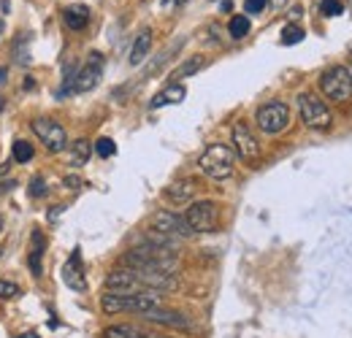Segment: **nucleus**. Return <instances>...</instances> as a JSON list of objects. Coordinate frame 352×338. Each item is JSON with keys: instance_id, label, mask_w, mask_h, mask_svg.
<instances>
[{"instance_id": "obj_1", "label": "nucleus", "mask_w": 352, "mask_h": 338, "mask_svg": "<svg viewBox=\"0 0 352 338\" xmlns=\"http://www.w3.org/2000/svg\"><path fill=\"white\" fill-rule=\"evenodd\" d=\"M163 306V297L155 290H138V293H106L100 297V308L106 314H144L149 308Z\"/></svg>"}, {"instance_id": "obj_2", "label": "nucleus", "mask_w": 352, "mask_h": 338, "mask_svg": "<svg viewBox=\"0 0 352 338\" xmlns=\"http://www.w3.org/2000/svg\"><path fill=\"white\" fill-rule=\"evenodd\" d=\"M198 168L214 181H225L236 170V152L228 144H209L198 157Z\"/></svg>"}, {"instance_id": "obj_3", "label": "nucleus", "mask_w": 352, "mask_h": 338, "mask_svg": "<svg viewBox=\"0 0 352 338\" xmlns=\"http://www.w3.org/2000/svg\"><path fill=\"white\" fill-rule=\"evenodd\" d=\"M320 89L328 100L333 103H344L352 100V74L344 65H331L328 71H322L320 76Z\"/></svg>"}, {"instance_id": "obj_4", "label": "nucleus", "mask_w": 352, "mask_h": 338, "mask_svg": "<svg viewBox=\"0 0 352 338\" xmlns=\"http://www.w3.org/2000/svg\"><path fill=\"white\" fill-rule=\"evenodd\" d=\"M298 114H301L304 125L311 127V130H328L331 122H333L331 109L314 92H301L298 95Z\"/></svg>"}, {"instance_id": "obj_5", "label": "nucleus", "mask_w": 352, "mask_h": 338, "mask_svg": "<svg viewBox=\"0 0 352 338\" xmlns=\"http://www.w3.org/2000/svg\"><path fill=\"white\" fill-rule=\"evenodd\" d=\"M184 222L190 225L192 233H214L217 222H220V212L214 201H195L187 206V212L182 214Z\"/></svg>"}, {"instance_id": "obj_6", "label": "nucleus", "mask_w": 352, "mask_h": 338, "mask_svg": "<svg viewBox=\"0 0 352 338\" xmlns=\"http://www.w3.org/2000/svg\"><path fill=\"white\" fill-rule=\"evenodd\" d=\"M255 122H258V127L263 130L265 135H276V133L287 130V125H290V109L282 100L263 103L258 109V114H255Z\"/></svg>"}, {"instance_id": "obj_7", "label": "nucleus", "mask_w": 352, "mask_h": 338, "mask_svg": "<svg viewBox=\"0 0 352 338\" xmlns=\"http://www.w3.org/2000/svg\"><path fill=\"white\" fill-rule=\"evenodd\" d=\"M230 141H233V152L244 160V163H258L261 160V144L258 138L252 135V130L247 122H236L233 130H230Z\"/></svg>"}, {"instance_id": "obj_8", "label": "nucleus", "mask_w": 352, "mask_h": 338, "mask_svg": "<svg viewBox=\"0 0 352 338\" xmlns=\"http://www.w3.org/2000/svg\"><path fill=\"white\" fill-rule=\"evenodd\" d=\"M149 227H152L155 233H160V236H168V238H187V236H192V230H190V225L184 222V216L168 212V209H160V212L152 214Z\"/></svg>"}, {"instance_id": "obj_9", "label": "nucleus", "mask_w": 352, "mask_h": 338, "mask_svg": "<svg viewBox=\"0 0 352 338\" xmlns=\"http://www.w3.org/2000/svg\"><path fill=\"white\" fill-rule=\"evenodd\" d=\"M33 133L38 135V141L44 144L49 152H63L68 146V135H65V127L49 117H41V120H33L30 122Z\"/></svg>"}, {"instance_id": "obj_10", "label": "nucleus", "mask_w": 352, "mask_h": 338, "mask_svg": "<svg viewBox=\"0 0 352 338\" xmlns=\"http://www.w3.org/2000/svg\"><path fill=\"white\" fill-rule=\"evenodd\" d=\"M100 76H103V54L100 52H92L87 57V63L82 65V71L71 79L68 92H89L92 87L100 82Z\"/></svg>"}, {"instance_id": "obj_11", "label": "nucleus", "mask_w": 352, "mask_h": 338, "mask_svg": "<svg viewBox=\"0 0 352 338\" xmlns=\"http://www.w3.org/2000/svg\"><path fill=\"white\" fill-rule=\"evenodd\" d=\"M138 290H144V284H141V279H138V273L133 271V268H114V271H109V276H106V293H138Z\"/></svg>"}, {"instance_id": "obj_12", "label": "nucleus", "mask_w": 352, "mask_h": 338, "mask_svg": "<svg viewBox=\"0 0 352 338\" xmlns=\"http://www.w3.org/2000/svg\"><path fill=\"white\" fill-rule=\"evenodd\" d=\"M144 322H155V325H166V328H179V330H187L190 328V319L182 314V311H174V308H149L141 314Z\"/></svg>"}, {"instance_id": "obj_13", "label": "nucleus", "mask_w": 352, "mask_h": 338, "mask_svg": "<svg viewBox=\"0 0 352 338\" xmlns=\"http://www.w3.org/2000/svg\"><path fill=\"white\" fill-rule=\"evenodd\" d=\"M63 279H65V284L71 287V290H87V282H85V276H82V254L79 249L71 254V260H68V265L63 268Z\"/></svg>"}, {"instance_id": "obj_14", "label": "nucleus", "mask_w": 352, "mask_h": 338, "mask_svg": "<svg viewBox=\"0 0 352 338\" xmlns=\"http://www.w3.org/2000/svg\"><path fill=\"white\" fill-rule=\"evenodd\" d=\"M44 249H46L44 233L41 230H33V236H30V257H28L33 276H44Z\"/></svg>"}, {"instance_id": "obj_15", "label": "nucleus", "mask_w": 352, "mask_h": 338, "mask_svg": "<svg viewBox=\"0 0 352 338\" xmlns=\"http://www.w3.org/2000/svg\"><path fill=\"white\" fill-rule=\"evenodd\" d=\"M195 190H198V184H195L192 179L174 181L171 187H166V198H168L171 203H192V198H195Z\"/></svg>"}, {"instance_id": "obj_16", "label": "nucleus", "mask_w": 352, "mask_h": 338, "mask_svg": "<svg viewBox=\"0 0 352 338\" xmlns=\"http://www.w3.org/2000/svg\"><path fill=\"white\" fill-rule=\"evenodd\" d=\"M187 98V89L179 84V82H174V84H168L163 92H157L155 98H152V109H163V106H176V103H182Z\"/></svg>"}, {"instance_id": "obj_17", "label": "nucleus", "mask_w": 352, "mask_h": 338, "mask_svg": "<svg viewBox=\"0 0 352 338\" xmlns=\"http://www.w3.org/2000/svg\"><path fill=\"white\" fill-rule=\"evenodd\" d=\"M63 22L71 27V30H85L89 22V8L87 5H68L63 11Z\"/></svg>"}, {"instance_id": "obj_18", "label": "nucleus", "mask_w": 352, "mask_h": 338, "mask_svg": "<svg viewBox=\"0 0 352 338\" xmlns=\"http://www.w3.org/2000/svg\"><path fill=\"white\" fill-rule=\"evenodd\" d=\"M149 49H152V30L146 27V30H141V33H138V38L133 41V49H131V65H141V63L146 60Z\"/></svg>"}, {"instance_id": "obj_19", "label": "nucleus", "mask_w": 352, "mask_h": 338, "mask_svg": "<svg viewBox=\"0 0 352 338\" xmlns=\"http://www.w3.org/2000/svg\"><path fill=\"white\" fill-rule=\"evenodd\" d=\"M89 155H92V144H89L87 138H79V141H74L71 149H68V163H71L74 168H82V166H87Z\"/></svg>"}, {"instance_id": "obj_20", "label": "nucleus", "mask_w": 352, "mask_h": 338, "mask_svg": "<svg viewBox=\"0 0 352 338\" xmlns=\"http://www.w3.org/2000/svg\"><path fill=\"white\" fill-rule=\"evenodd\" d=\"M144 336V330L138 328V325H109L100 338H141Z\"/></svg>"}, {"instance_id": "obj_21", "label": "nucleus", "mask_w": 352, "mask_h": 338, "mask_svg": "<svg viewBox=\"0 0 352 338\" xmlns=\"http://www.w3.org/2000/svg\"><path fill=\"white\" fill-rule=\"evenodd\" d=\"M204 63H206V60H204L201 54H195V57H190L187 63H182V65L176 68L174 74H171V79H174V82H176V79H187V76H192V74H198V71L204 68ZM174 82H171V84H174Z\"/></svg>"}, {"instance_id": "obj_22", "label": "nucleus", "mask_w": 352, "mask_h": 338, "mask_svg": "<svg viewBox=\"0 0 352 338\" xmlns=\"http://www.w3.org/2000/svg\"><path fill=\"white\" fill-rule=\"evenodd\" d=\"M228 30H230V38H247L250 36V16H244V14H236L233 19H230V25H228Z\"/></svg>"}, {"instance_id": "obj_23", "label": "nucleus", "mask_w": 352, "mask_h": 338, "mask_svg": "<svg viewBox=\"0 0 352 338\" xmlns=\"http://www.w3.org/2000/svg\"><path fill=\"white\" fill-rule=\"evenodd\" d=\"M11 155H14V163H30V160H33V144L16 141L14 149H11Z\"/></svg>"}, {"instance_id": "obj_24", "label": "nucleus", "mask_w": 352, "mask_h": 338, "mask_svg": "<svg viewBox=\"0 0 352 338\" xmlns=\"http://www.w3.org/2000/svg\"><path fill=\"white\" fill-rule=\"evenodd\" d=\"M304 41V27L301 25H285L282 30V43L285 46H293V43H301Z\"/></svg>"}, {"instance_id": "obj_25", "label": "nucleus", "mask_w": 352, "mask_h": 338, "mask_svg": "<svg viewBox=\"0 0 352 338\" xmlns=\"http://www.w3.org/2000/svg\"><path fill=\"white\" fill-rule=\"evenodd\" d=\"M95 152H98V157H111V155L117 152V146H114V141H111V138H106V135H103V138H98V141H95Z\"/></svg>"}, {"instance_id": "obj_26", "label": "nucleus", "mask_w": 352, "mask_h": 338, "mask_svg": "<svg viewBox=\"0 0 352 338\" xmlns=\"http://www.w3.org/2000/svg\"><path fill=\"white\" fill-rule=\"evenodd\" d=\"M19 284H14V282H8V279H0V297L3 300H11V297H19Z\"/></svg>"}, {"instance_id": "obj_27", "label": "nucleus", "mask_w": 352, "mask_h": 338, "mask_svg": "<svg viewBox=\"0 0 352 338\" xmlns=\"http://www.w3.org/2000/svg\"><path fill=\"white\" fill-rule=\"evenodd\" d=\"M25 43H28V33H22V38L16 41V63L19 65H30V52L25 49Z\"/></svg>"}, {"instance_id": "obj_28", "label": "nucleus", "mask_w": 352, "mask_h": 338, "mask_svg": "<svg viewBox=\"0 0 352 338\" xmlns=\"http://www.w3.org/2000/svg\"><path fill=\"white\" fill-rule=\"evenodd\" d=\"M320 11H322L325 16H339L344 8H342V0H322V3H320Z\"/></svg>"}, {"instance_id": "obj_29", "label": "nucleus", "mask_w": 352, "mask_h": 338, "mask_svg": "<svg viewBox=\"0 0 352 338\" xmlns=\"http://www.w3.org/2000/svg\"><path fill=\"white\" fill-rule=\"evenodd\" d=\"M44 195H46L44 176H36V179L30 181V198H44Z\"/></svg>"}, {"instance_id": "obj_30", "label": "nucleus", "mask_w": 352, "mask_h": 338, "mask_svg": "<svg viewBox=\"0 0 352 338\" xmlns=\"http://www.w3.org/2000/svg\"><path fill=\"white\" fill-rule=\"evenodd\" d=\"M265 5H268V0H244V11L247 14H261Z\"/></svg>"}, {"instance_id": "obj_31", "label": "nucleus", "mask_w": 352, "mask_h": 338, "mask_svg": "<svg viewBox=\"0 0 352 338\" xmlns=\"http://www.w3.org/2000/svg\"><path fill=\"white\" fill-rule=\"evenodd\" d=\"M65 184H68L71 190H79V187H82V179H79V176H65Z\"/></svg>"}, {"instance_id": "obj_32", "label": "nucleus", "mask_w": 352, "mask_h": 338, "mask_svg": "<svg viewBox=\"0 0 352 338\" xmlns=\"http://www.w3.org/2000/svg\"><path fill=\"white\" fill-rule=\"evenodd\" d=\"M16 338H41L38 333H33V330H28V333H22V336H16Z\"/></svg>"}, {"instance_id": "obj_33", "label": "nucleus", "mask_w": 352, "mask_h": 338, "mask_svg": "<svg viewBox=\"0 0 352 338\" xmlns=\"http://www.w3.org/2000/svg\"><path fill=\"white\" fill-rule=\"evenodd\" d=\"M30 87H33V89H36V82H33V79H30V76H28V79H25V89H30Z\"/></svg>"}, {"instance_id": "obj_34", "label": "nucleus", "mask_w": 352, "mask_h": 338, "mask_svg": "<svg viewBox=\"0 0 352 338\" xmlns=\"http://www.w3.org/2000/svg\"><path fill=\"white\" fill-rule=\"evenodd\" d=\"M176 3H184V0H163V5L168 8V5H176Z\"/></svg>"}, {"instance_id": "obj_35", "label": "nucleus", "mask_w": 352, "mask_h": 338, "mask_svg": "<svg viewBox=\"0 0 352 338\" xmlns=\"http://www.w3.org/2000/svg\"><path fill=\"white\" fill-rule=\"evenodd\" d=\"M6 74H8V71H6V68H0V84L6 82Z\"/></svg>"}, {"instance_id": "obj_36", "label": "nucleus", "mask_w": 352, "mask_h": 338, "mask_svg": "<svg viewBox=\"0 0 352 338\" xmlns=\"http://www.w3.org/2000/svg\"><path fill=\"white\" fill-rule=\"evenodd\" d=\"M141 338H163V336H149V333H144Z\"/></svg>"}, {"instance_id": "obj_37", "label": "nucleus", "mask_w": 352, "mask_h": 338, "mask_svg": "<svg viewBox=\"0 0 352 338\" xmlns=\"http://www.w3.org/2000/svg\"><path fill=\"white\" fill-rule=\"evenodd\" d=\"M0 36H3V19H0Z\"/></svg>"}, {"instance_id": "obj_38", "label": "nucleus", "mask_w": 352, "mask_h": 338, "mask_svg": "<svg viewBox=\"0 0 352 338\" xmlns=\"http://www.w3.org/2000/svg\"><path fill=\"white\" fill-rule=\"evenodd\" d=\"M0 109H3V98H0Z\"/></svg>"}, {"instance_id": "obj_39", "label": "nucleus", "mask_w": 352, "mask_h": 338, "mask_svg": "<svg viewBox=\"0 0 352 338\" xmlns=\"http://www.w3.org/2000/svg\"><path fill=\"white\" fill-rule=\"evenodd\" d=\"M0 227H3V216H0Z\"/></svg>"}, {"instance_id": "obj_40", "label": "nucleus", "mask_w": 352, "mask_h": 338, "mask_svg": "<svg viewBox=\"0 0 352 338\" xmlns=\"http://www.w3.org/2000/svg\"><path fill=\"white\" fill-rule=\"evenodd\" d=\"M350 74H352V71H350Z\"/></svg>"}]
</instances>
